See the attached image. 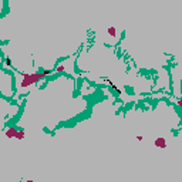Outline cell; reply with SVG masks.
I'll return each instance as SVG.
<instances>
[{
  "mask_svg": "<svg viewBox=\"0 0 182 182\" xmlns=\"http://www.w3.org/2000/svg\"><path fill=\"white\" fill-rule=\"evenodd\" d=\"M46 77V73H34V74H23L22 80H20V87L22 88H27L33 86L34 83L40 81L41 78Z\"/></svg>",
  "mask_w": 182,
  "mask_h": 182,
  "instance_id": "6da1fadb",
  "label": "cell"
},
{
  "mask_svg": "<svg viewBox=\"0 0 182 182\" xmlns=\"http://www.w3.org/2000/svg\"><path fill=\"white\" fill-rule=\"evenodd\" d=\"M17 132H19V129H17L16 127H9V128H6V131H4V134H6L7 138H16Z\"/></svg>",
  "mask_w": 182,
  "mask_h": 182,
  "instance_id": "7a4b0ae2",
  "label": "cell"
},
{
  "mask_svg": "<svg viewBox=\"0 0 182 182\" xmlns=\"http://www.w3.org/2000/svg\"><path fill=\"white\" fill-rule=\"evenodd\" d=\"M154 144H155L157 148H166V140L164 137H158V138L154 141Z\"/></svg>",
  "mask_w": 182,
  "mask_h": 182,
  "instance_id": "3957f363",
  "label": "cell"
},
{
  "mask_svg": "<svg viewBox=\"0 0 182 182\" xmlns=\"http://www.w3.org/2000/svg\"><path fill=\"white\" fill-rule=\"evenodd\" d=\"M4 107H6V101H3V100L0 98V115H3V112H4Z\"/></svg>",
  "mask_w": 182,
  "mask_h": 182,
  "instance_id": "277c9868",
  "label": "cell"
},
{
  "mask_svg": "<svg viewBox=\"0 0 182 182\" xmlns=\"http://www.w3.org/2000/svg\"><path fill=\"white\" fill-rule=\"evenodd\" d=\"M107 32H108V34H110V36H115V34H117V29H115V27H108V30H107Z\"/></svg>",
  "mask_w": 182,
  "mask_h": 182,
  "instance_id": "5b68a950",
  "label": "cell"
},
{
  "mask_svg": "<svg viewBox=\"0 0 182 182\" xmlns=\"http://www.w3.org/2000/svg\"><path fill=\"white\" fill-rule=\"evenodd\" d=\"M24 135H26V134H24L23 129H19V132H17V135H16V138H17V140H23Z\"/></svg>",
  "mask_w": 182,
  "mask_h": 182,
  "instance_id": "8992f818",
  "label": "cell"
},
{
  "mask_svg": "<svg viewBox=\"0 0 182 182\" xmlns=\"http://www.w3.org/2000/svg\"><path fill=\"white\" fill-rule=\"evenodd\" d=\"M3 12V0H0V13Z\"/></svg>",
  "mask_w": 182,
  "mask_h": 182,
  "instance_id": "52a82bcc",
  "label": "cell"
}]
</instances>
